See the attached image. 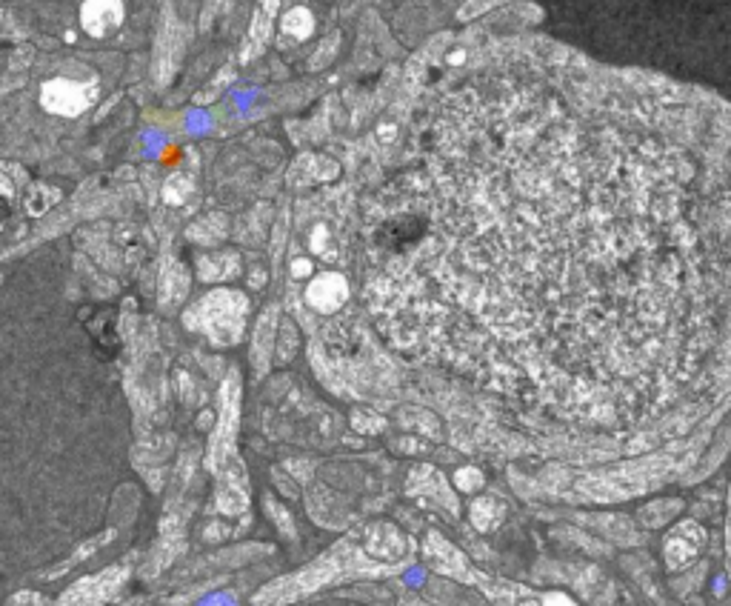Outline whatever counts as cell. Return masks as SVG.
I'll return each instance as SVG.
<instances>
[{
  "label": "cell",
  "mask_w": 731,
  "mask_h": 606,
  "mask_svg": "<svg viewBox=\"0 0 731 606\" xmlns=\"http://www.w3.org/2000/svg\"><path fill=\"white\" fill-rule=\"evenodd\" d=\"M412 223V335L557 424H649L706 384L731 303V141L706 106L572 75L466 86Z\"/></svg>",
  "instance_id": "obj_1"
},
{
  "label": "cell",
  "mask_w": 731,
  "mask_h": 606,
  "mask_svg": "<svg viewBox=\"0 0 731 606\" xmlns=\"http://www.w3.org/2000/svg\"><path fill=\"white\" fill-rule=\"evenodd\" d=\"M243 315H246V298L238 292L220 289L206 295L186 315V324L192 329H203L215 344H235L243 332Z\"/></svg>",
  "instance_id": "obj_2"
},
{
  "label": "cell",
  "mask_w": 731,
  "mask_h": 606,
  "mask_svg": "<svg viewBox=\"0 0 731 606\" xmlns=\"http://www.w3.org/2000/svg\"><path fill=\"white\" fill-rule=\"evenodd\" d=\"M95 98V89L92 86H80L75 81H66V78H58V81L43 83V92H40V106L46 112H55V115H80L89 103Z\"/></svg>",
  "instance_id": "obj_3"
},
{
  "label": "cell",
  "mask_w": 731,
  "mask_h": 606,
  "mask_svg": "<svg viewBox=\"0 0 731 606\" xmlns=\"http://www.w3.org/2000/svg\"><path fill=\"white\" fill-rule=\"evenodd\" d=\"M126 18V6L123 0H86L80 6V26L92 35V38H106L118 29Z\"/></svg>",
  "instance_id": "obj_4"
},
{
  "label": "cell",
  "mask_w": 731,
  "mask_h": 606,
  "mask_svg": "<svg viewBox=\"0 0 731 606\" xmlns=\"http://www.w3.org/2000/svg\"><path fill=\"white\" fill-rule=\"evenodd\" d=\"M306 298H309V303H312L315 309H320V312H335L337 306L349 298V286H346V281H343L340 275H320V278L309 286Z\"/></svg>",
  "instance_id": "obj_5"
},
{
  "label": "cell",
  "mask_w": 731,
  "mask_h": 606,
  "mask_svg": "<svg viewBox=\"0 0 731 606\" xmlns=\"http://www.w3.org/2000/svg\"><path fill=\"white\" fill-rule=\"evenodd\" d=\"M275 309H269L255 332V346H252V361H255L257 372H266L269 366V355H272V344H275Z\"/></svg>",
  "instance_id": "obj_6"
},
{
  "label": "cell",
  "mask_w": 731,
  "mask_h": 606,
  "mask_svg": "<svg viewBox=\"0 0 731 606\" xmlns=\"http://www.w3.org/2000/svg\"><path fill=\"white\" fill-rule=\"evenodd\" d=\"M283 32L292 35V38H297V41H306V38L315 32V15H312L306 6L289 9L286 18H283Z\"/></svg>",
  "instance_id": "obj_7"
},
{
  "label": "cell",
  "mask_w": 731,
  "mask_h": 606,
  "mask_svg": "<svg viewBox=\"0 0 731 606\" xmlns=\"http://www.w3.org/2000/svg\"><path fill=\"white\" fill-rule=\"evenodd\" d=\"M183 295H186V275H183V269L180 266L166 269V275H163V303H178Z\"/></svg>",
  "instance_id": "obj_8"
},
{
  "label": "cell",
  "mask_w": 731,
  "mask_h": 606,
  "mask_svg": "<svg viewBox=\"0 0 731 606\" xmlns=\"http://www.w3.org/2000/svg\"><path fill=\"white\" fill-rule=\"evenodd\" d=\"M337 43H340V35H332V38H326V41L320 43V49H317L315 58H312V69H323V66L332 63V58L337 55Z\"/></svg>",
  "instance_id": "obj_9"
},
{
  "label": "cell",
  "mask_w": 731,
  "mask_h": 606,
  "mask_svg": "<svg viewBox=\"0 0 731 606\" xmlns=\"http://www.w3.org/2000/svg\"><path fill=\"white\" fill-rule=\"evenodd\" d=\"M235 0H206V12H203V26H209L212 18L218 15L220 9H226V6H232Z\"/></svg>",
  "instance_id": "obj_10"
}]
</instances>
